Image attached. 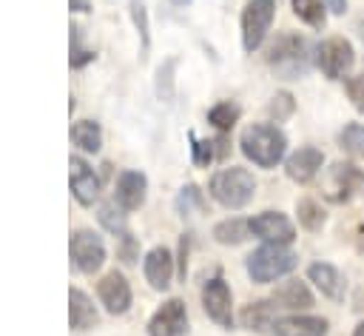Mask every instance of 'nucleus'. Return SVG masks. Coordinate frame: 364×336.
Wrapping results in <instances>:
<instances>
[{
    "mask_svg": "<svg viewBox=\"0 0 364 336\" xmlns=\"http://www.w3.org/2000/svg\"><path fill=\"white\" fill-rule=\"evenodd\" d=\"M239 148L242 154L259 165V168H276L287 151V137L282 128L270 125V122H253L242 131L239 137Z\"/></svg>",
    "mask_w": 364,
    "mask_h": 336,
    "instance_id": "nucleus-1",
    "label": "nucleus"
},
{
    "mask_svg": "<svg viewBox=\"0 0 364 336\" xmlns=\"http://www.w3.org/2000/svg\"><path fill=\"white\" fill-rule=\"evenodd\" d=\"M267 63L284 80H299L310 71V46L301 34H279L267 51Z\"/></svg>",
    "mask_w": 364,
    "mask_h": 336,
    "instance_id": "nucleus-2",
    "label": "nucleus"
},
{
    "mask_svg": "<svg viewBox=\"0 0 364 336\" xmlns=\"http://www.w3.org/2000/svg\"><path fill=\"white\" fill-rule=\"evenodd\" d=\"M296 265H299V256H296L287 245H262V248H256V251L245 259L247 276H250L256 285L276 282V279L287 276Z\"/></svg>",
    "mask_w": 364,
    "mask_h": 336,
    "instance_id": "nucleus-3",
    "label": "nucleus"
},
{
    "mask_svg": "<svg viewBox=\"0 0 364 336\" xmlns=\"http://www.w3.org/2000/svg\"><path fill=\"white\" fill-rule=\"evenodd\" d=\"M210 196L219 202V205H225V208H245L250 199H253V194H256V179H253V174L247 171V168H236V165H230V168H222V171H216L213 177H210Z\"/></svg>",
    "mask_w": 364,
    "mask_h": 336,
    "instance_id": "nucleus-4",
    "label": "nucleus"
},
{
    "mask_svg": "<svg viewBox=\"0 0 364 336\" xmlns=\"http://www.w3.org/2000/svg\"><path fill=\"white\" fill-rule=\"evenodd\" d=\"M273 17H276V0H247L245 3V9H242V48L247 54H253L264 43Z\"/></svg>",
    "mask_w": 364,
    "mask_h": 336,
    "instance_id": "nucleus-5",
    "label": "nucleus"
},
{
    "mask_svg": "<svg viewBox=\"0 0 364 336\" xmlns=\"http://www.w3.org/2000/svg\"><path fill=\"white\" fill-rule=\"evenodd\" d=\"M316 65L327 80H341L355 65V48L347 37H327L316 46Z\"/></svg>",
    "mask_w": 364,
    "mask_h": 336,
    "instance_id": "nucleus-6",
    "label": "nucleus"
},
{
    "mask_svg": "<svg viewBox=\"0 0 364 336\" xmlns=\"http://www.w3.org/2000/svg\"><path fill=\"white\" fill-rule=\"evenodd\" d=\"M68 253H71L74 268L82 271V273H94L105 262V245H102V239L94 231H85V228H80V231L71 233Z\"/></svg>",
    "mask_w": 364,
    "mask_h": 336,
    "instance_id": "nucleus-7",
    "label": "nucleus"
},
{
    "mask_svg": "<svg viewBox=\"0 0 364 336\" xmlns=\"http://www.w3.org/2000/svg\"><path fill=\"white\" fill-rule=\"evenodd\" d=\"M202 308L219 327H233V296L222 276H213L202 285Z\"/></svg>",
    "mask_w": 364,
    "mask_h": 336,
    "instance_id": "nucleus-8",
    "label": "nucleus"
},
{
    "mask_svg": "<svg viewBox=\"0 0 364 336\" xmlns=\"http://www.w3.org/2000/svg\"><path fill=\"white\" fill-rule=\"evenodd\" d=\"M250 233L264 245H290L296 239L293 222L282 211H262L250 219Z\"/></svg>",
    "mask_w": 364,
    "mask_h": 336,
    "instance_id": "nucleus-9",
    "label": "nucleus"
},
{
    "mask_svg": "<svg viewBox=\"0 0 364 336\" xmlns=\"http://www.w3.org/2000/svg\"><path fill=\"white\" fill-rule=\"evenodd\" d=\"M185 330H188V310L182 299L162 302L148 319V336H185Z\"/></svg>",
    "mask_w": 364,
    "mask_h": 336,
    "instance_id": "nucleus-10",
    "label": "nucleus"
},
{
    "mask_svg": "<svg viewBox=\"0 0 364 336\" xmlns=\"http://www.w3.org/2000/svg\"><path fill=\"white\" fill-rule=\"evenodd\" d=\"M97 296H100L102 308H105L108 313H114V316H119V313H125V310L131 308V285H128V279H125L122 273H117V271L105 273V276L97 282Z\"/></svg>",
    "mask_w": 364,
    "mask_h": 336,
    "instance_id": "nucleus-11",
    "label": "nucleus"
},
{
    "mask_svg": "<svg viewBox=\"0 0 364 336\" xmlns=\"http://www.w3.org/2000/svg\"><path fill=\"white\" fill-rule=\"evenodd\" d=\"M71 174H68V182H71V194L80 205H94V199L100 196V177L94 174V168L80 159V157H71L68 162Z\"/></svg>",
    "mask_w": 364,
    "mask_h": 336,
    "instance_id": "nucleus-12",
    "label": "nucleus"
},
{
    "mask_svg": "<svg viewBox=\"0 0 364 336\" xmlns=\"http://www.w3.org/2000/svg\"><path fill=\"white\" fill-rule=\"evenodd\" d=\"M321 165H324V154H321L318 148H313V145H301V148H296V151L284 159L287 177H290L293 182H299V185L310 182V179L321 171Z\"/></svg>",
    "mask_w": 364,
    "mask_h": 336,
    "instance_id": "nucleus-13",
    "label": "nucleus"
},
{
    "mask_svg": "<svg viewBox=\"0 0 364 336\" xmlns=\"http://www.w3.org/2000/svg\"><path fill=\"white\" fill-rule=\"evenodd\" d=\"M142 273H145V279H148V285L154 290H165L171 285V279H173V256H171V251L165 245L151 248L145 253V259H142Z\"/></svg>",
    "mask_w": 364,
    "mask_h": 336,
    "instance_id": "nucleus-14",
    "label": "nucleus"
},
{
    "mask_svg": "<svg viewBox=\"0 0 364 336\" xmlns=\"http://www.w3.org/2000/svg\"><path fill=\"white\" fill-rule=\"evenodd\" d=\"M307 279L321 290V296H327V299H333V302H341V299L347 296V279H344V273H341L336 265H330V262H313V265L307 268Z\"/></svg>",
    "mask_w": 364,
    "mask_h": 336,
    "instance_id": "nucleus-15",
    "label": "nucleus"
},
{
    "mask_svg": "<svg viewBox=\"0 0 364 336\" xmlns=\"http://www.w3.org/2000/svg\"><path fill=\"white\" fill-rule=\"evenodd\" d=\"M145 191H148V179L142 171H122L117 177V191H114V202L122 211H136L145 202Z\"/></svg>",
    "mask_w": 364,
    "mask_h": 336,
    "instance_id": "nucleus-16",
    "label": "nucleus"
},
{
    "mask_svg": "<svg viewBox=\"0 0 364 336\" xmlns=\"http://www.w3.org/2000/svg\"><path fill=\"white\" fill-rule=\"evenodd\" d=\"M330 185L336 191L333 199L347 202L364 188V168H358L355 162H336L330 168Z\"/></svg>",
    "mask_w": 364,
    "mask_h": 336,
    "instance_id": "nucleus-17",
    "label": "nucleus"
},
{
    "mask_svg": "<svg viewBox=\"0 0 364 336\" xmlns=\"http://www.w3.org/2000/svg\"><path fill=\"white\" fill-rule=\"evenodd\" d=\"M276 336H324L330 330V322L324 316H282L270 327Z\"/></svg>",
    "mask_w": 364,
    "mask_h": 336,
    "instance_id": "nucleus-18",
    "label": "nucleus"
},
{
    "mask_svg": "<svg viewBox=\"0 0 364 336\" xmlns=\"http://www.w3.org/2000/svg\"><path fill=\"white\" fill-rule=\"evenodd\" d=\"M97 308L94 302L80 290V288H71L68 290V322H71V330H85L91 325H97Z\"/></svg>",
    "mask_w": 364,
    "mask_h": 336,
    "instance_id": "nucleus-19",
    "label": "nucleus"
},
{
    "mask_svg": "<svg viewBox=\"0 0 364 336\" xmlns=\"http://www.w3.org/2000/svg\"><path fill=\"white\" fill-rule=\"evenodd\" d=\"M270 299H273L279 308H287V310H304V308L313 305L310 288H307L304 282H299V279H290V282H284L282 288H276V293H273Z\"/></svg>",
    "mask_w": 364,
    "mask_h": 336,
    "instance_id": "nucleus-20",
    "label": "nucleus"
},
{
    "mask_svg": "<svg viewBox=\"0 0 364 336\" xmlns=\"http://www.w3.org/2000/svg\"><path fill=\"white\" fill-rule=\"evenodd\" d=\"M276 302L273 299H259V302H250L245 310H242V325L247 327V330H267V327H273V322H276Z\"/></svg>",
    "mask_w": 364,
    "mask_h": 336,
    "instance_id": "nucleus-21",
    "label": "nucleus"
},
{
    "mask_svg": "<svg viewBox=\"0 0 364 336\" xmlns=\"http://www.w3.org/2000/svg\"><path fill=\"white\" fill-rule=\"evenodd\" d=\"M210 236L219 242V245H239L250 236V219H239V216H230V219H222L213 225Z\"/></svg>",
    "mask_w": 364,
    "mask_h": 336,
    "instance_id": "nucleus-22",
    "label": "nucleus"
},
{
    "mask_svg": "<svg viewBox=\"0 0 364 336\" xmlns=\"http://www.w3.org/2000/svg\"><path fill=\"white\" fill-rule=\"evenodd\" d=\"M71 140H74L77 148H82L88 154H97L102 148V128L94 120H80V122L71 125Z\"/></svg>",
    "mask_w": 364,
    "mask_h": 336,
    "instance_id": "nucleus-23",
    "label": "nucleus"
},
{
    "mask_svg": "<svg viewBox=\"0 0 364 336\" xmlns=\"http://www.w3.org/2000/svg\"><path fill=\"white\" fill-rule=\"evenodd\" d=\"M296 214H299V225L304 231H313V233L321 231L324 222H327V214L316 199H299L296 202Z\"/></svg>",
    "mask_w": 364,
    "mask_h": 336,
    "instance_id": "nucleus-24",
    "label": "nucleus"
},
{
    "mask_svg": "<svg viewBox=\"0 0 364 336\" xmlns=\"http://www.w3.org/2000/svg\"><path fill=\"white\" fill-rule=\"evenodd\" d=\"M290 6H293V14L299 20H304L313 28H324V23H327V11L324 9L327 6L321 0H290Z\"/></svg>",
    "mask_w": 364,
    "mask_h": 336,
    "instance_id": "nucleus-25",
    "label": "nucleus"
},
{
    "mask_svg": "<svg viewBox=\"0 0 364 336\" xmlns=\"http://www.w3.org/2000/svg\"><path fill=\"white\" fill-rule=\"evenodd\" d=\"M239 114H242V108L236 105V103H230V100H225V103H216L210 111H208V122L216 128V131H230L236 122H239Z\"/></svg>",
    "mask_w": 364,
    "mask_h": 336,
    "instance_id": "nucleus-26",
    "label": "nucleus"
},
{
    "mask_svg": "<svg viewBox=\"0 0 364 336\" xmlns=\"http://www.w3.org/2000/svg\"><path fill=\"white\" fill-rule=\"evenodd\" d=\"M338 145H341L344 154L361 159L364 157V125L361 122H347L338 134Z\"/></svg>",
    "mask_w": 364,
    "mask_h": 336,
    "instance_id": "nucleus-27",
    "label": "nucleus"
},
{
    "mask_svg": "<svg viewBox=\"0 0 364 336\" xmlns=\"http://www.w3.org/2000/svg\"><path fill=\"white\" fill-rule=\"evenodd\" d=\"M176 214L179 216H191L193 211H202L205 208V196H202V191L196 188V185H185L179 194H176Z\"/></svg>",
    "mask_w": 364,
    "mask_h": 336,
    "instance_id": "nucleus-28",
    "label": "nucleus"
},
{
    "mask_svg": "<svg viewBox=\"0 0 364 336\" xmlns=\"http://www.w3.org/2000/svg\"><path fill=\"white\" fill-rule=\"evenodd\" d=\"M97 219L102 222L105 231H111V233H117V236L128 233V231H125V214H122V208H117V202H105V205H100Z\"/></svg>",
    "mask_w": 364,
    "mask_h": 336,
    "instance_id": "nucleus-29",
    "label": "nucleus"
},
{
    "mask_svg": "<svg viewBox=\"0 0 364 336\" xmlns=\"http://www.w3.org/2000/svg\"><path fill=\"white\" fill-rule=\"evenodd\" d=\"M173 68H176V57H168L156 68V97L159 100H171L173 97Z\"/></svg>",
    "mask_w": 364,
    "mask_h": 336,
    "instance_id": "nucleus-30",
    "label": "nucleus"
},
{
    "mask_svg": "<svg viewBox=\"0 0 364 336\" xmlns=\"http://www.w3.org/2000/svg\"><path fill=\"white\" fill-rule=\"evenodd\" d=\"M91 60H94V51L82 46V34H80V28L71 26V57H68L71 68H82V65L91 63Z\"/></svg>",
    "mask_w": 364,
    "mask_h": 336,
    "instance_id": "nucleus-31",
    "label": "nucleus"
},
{
    "mask_svg": "<svg viewBox=\"0 0 364 336\" xmlns=\"http://www.w3.org/2000/svg\"><path fill=\"white\" fill-rule=\"evenodd\" d=\"M267 111H270V117H273L276 122L287 120V117L296 111V100H293V94H287V91H279V94H273V100H270Z\"/></svg>",
    "mask_w": 364,
    "mask_h": 336,
    "instance_id": "nucleus-32",
    "label": "nucleus"
},
{
    "mask_svg": "<svg viewBox=\"0 0 364 336\" xmlns=\"http://www.w3.org/2000/svg\"><path fill=\"white\" fill-rule=\"evenodd\" d=\"M131 20L142 37V48H148L151 46V28H148V11H145L142 0H131Z\"/></svg>",
    "mask_w": 364,
    "mask_h": 336,
    "instance_id": "nucleus-33",
    "label": "nucleus"
},
{
    "mask_svg": "<svg viewBox=\"0 0 364 336\" xmlns=\"http://www.w3.org/2000/svg\"><path fill=\"white\" fill-rule=\"evenodd\" d=\"M191 137V154H193V162L196 165H210L213 162V142L210 140H196L193 134H188Z\"/></svg>",
    "mask_w": 364,
    "mask_h": 336,
    "instance_id": "nucleus-34",
    "label": "nucleus"
},
{
    "mask_svg": "<svg viewBox=\"0 0 364 336\" xmlns=\"http://www.w3.org/2000/svg\"><path fill=\"white\" fill-rule=\"evenodd\" d=\"M344 88H347V97H350V103L355 105V111L364 114V71L355 74V77H350Z\"/></svg>",
    "mask_w": 364,
    "mask_h": 336,
    "instance_id": "nucleus-35",
    "label": "nucleus"
},
{
    "mask_svg": "<svg viewBox=\"0 0 364 336\" xmlns=\"http://www.w3.org/2000/svg\"><path fill=\"white\" fill-rule=\"evenodd\" d=\"M136 251H139L136 239H134L131 233H122V236H119V248H117L119 259H122L125 265H131V262H136Z\"/></svg>",
    "mask_w": 364,
    "mask_h": 336,
    "instance_id": "nucleus-36",
    "label": "nucleus"
},
{
    "mask_svg": "<svg viewBox=\"0 0 364 336\" xmlns=\"http://www.w3.org/2000/svg\"><path fill=\"white\" fill-rule=\"evenodd\" d=\"M188 245H191V236H182V242H179V276L182 279L188 273Z\"/></svg>",
    "mask_w": 364,
    "mask_h": 336,
    "instance_id": "nucleus-37",
    "label": "nucleus"
},
{
    "mask_svg": "<svg viewBox=\"0 0 364 336\" xmlns=\"http://www.w3.org/2000/svg\"><path fill=\"white\" fill-rule=\"evenodd\" d=\"M324 6H327L333 14H344V11H347V0H324Z\"/></svg>",
    "mask_w": 364,
    "mask_h": 336,
    "instance_id": "nucleus-38",
    "label": "nucleus"
},
{
    "mask_svg": "<svg viewBox=\"0 0 364 336\" xmlns=\"http://www.w3.org/2000/svg\"><path fill=\"white\" fill-rule=\"evenodd\" d=\"M68 6H71L74 11H91V3H88V0H68Z\"/></svg>",
    "mask_w": 364,
    "mask_h": 336,
    "instance_id": "nucleus-39",
    "label": "nucleus"
},
{
    "mask_svg": "<svg viewBox=\"0 0 364 336\" xmlns=\"http://www.w3.org/2000/svg\"><path fill=\"white\" fill-rule=\"evenodd\" d=\"M353 336H364V322H358V325H355V330H353Z\"/></svg>",
    "mask_w": 364,
    "mask_h": 336,
    "instance_id": "nucleus-40",
    "label": "nucleus"
},
{
    "mask_svg": "<svg viewBox=\"0 0 364 336\" xmlns=\"http://www.w3.org/2000/svg\"><path fill=\"white\" fill-rule=\"evenodd\" d=\"M171 3H173V6H179V9H182V6H191V3H193V0H171Z\"/></svg>",
    "mask_w": 364,
    "mask_h": 336,
    "instance_id": "nucleus-41",
    "label": "nucleus"
},
{
    "mask_svg": "<svg viewBox=\"0 0 364 336\" xmlns=\"http://www.w3.org/2000/svg\"><path fill=\"white\" fill-rule=\"evenodd\" d=\"M358 251L364 253V233H361V239H358Z\"/></svg>",
    "mask_w": 364,
    "mask_h": 336,
    "instance_id": "nucleus-42",
    "label": "nucleus"
}]
</instances>
